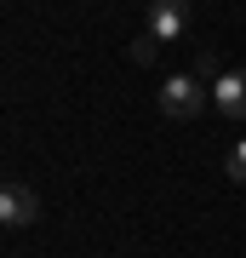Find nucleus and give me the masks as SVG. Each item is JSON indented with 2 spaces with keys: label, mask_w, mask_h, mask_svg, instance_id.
I'll return each instance as SVG.
<instances>
[{
  "label": "nucleus",
  "mask_w": 246,
  "mask_h": 258,
  "mask_svg": "<svg viewBox=\"0 0 246 258\" xmlns=\"http://www.w3.org/2000/svg\"><path fill=\"white\" fill-rule=\"evenodd\" d=\"M35 218H40V195L29 184H6L0 189V224H6V230H29Z\"/></svg>",
  "instance_id": "f03ea898"
},
{
  "label": "nucleus",
  "mask_w": 246,
  "mask_h": 258,
  "mask_svg": "<svg viewBox=\"0 0 246 258\" xmlns=\"http://www.w3.org/2000/svg\"><path fill=\"white\" fill-rule=\"evenodd\" d=\"M155 46H160V40L137 35V40H132V63H155Z\"/></svg>",
  "instance_id": "423d86ee"
},
{
  "label": "nucleus",
  "mask_w": 246,
  "mask_h": 258,
  "mask_svg": "<svg viewBox=\"0 0 246 258\" xmlns=\"http://www.w3.org/2000/svg\"><path fill=\"white\" fill-rule=\"evenodd\" d=\"M223 172H229V184H246V138L223 155Z\"/></svg>",
  "instance_id": "39448f33"
},
{
  "label": "nucleus",
  "mask_w": 246,
  "mask_h": 258,
  "mask_svg": "<svg viewBox=\"0 0 246 258\" xmlns=\"http://www.w3.org/2000/svg\"><path fill=\"white\" fill-rule=\"evenodd\" d=\"M212 98H218V115L229 120H246V69H229L218 86H212Z\"/></svg>",
  "instance_id": "20e7f679"
},
{
  "label": "nucleus",
  "mask_w": 246,
  "mask_h": 258,
  "mask_svg": "<svg viewBox=\"0 0 246 258\" xmlns=\"http://www.w3.org/2000/svg\"><path fill=\"white\" fill-rule=\"evenodd\" d=\"M206 98H212V92L195 81V75H172V81L160 86V115H172V120H195V115L206 109Z\"/></svg>",
  "instance_id": "f257e3e1"
},
{
  "label": "nucleus",
  "mask_w": 246,
  "mask_h": 258,
  "mask_svg": "<svg viewBox=\"0 0 246 258\" xmlns=\"http://www.w3.org/2000/svg\"><path fill=\"white\" fill-rule=\"evenodd\" d=\"M183 29H189V0H160V6H149V29H143L149 40L166 46V40H178Z\"/></svg>",
  "instance_id": "7ed1b4c3"
}]
</instances>
